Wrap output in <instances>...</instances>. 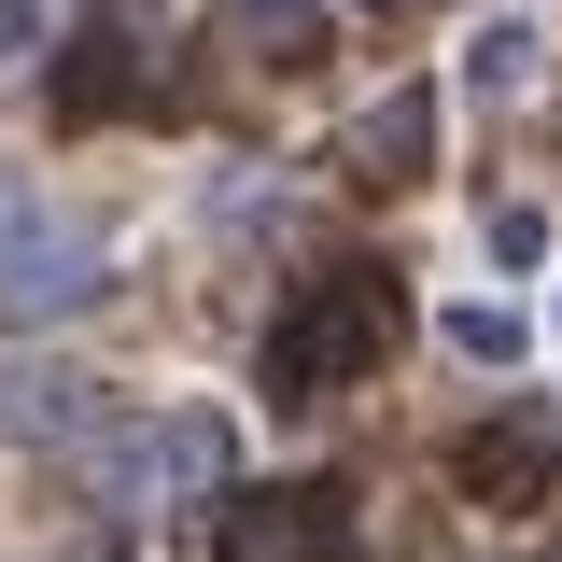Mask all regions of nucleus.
Here are the masks:
<instances>
[{"label": "nucleus", "instance_id": "f03ea898", "mask_svg": "<svg viewBox=\"0 0 562 562\" xmlns=\"http://www.w3.org/2000/svg\"><path fill=\"white\" fill-rule=\"evenodd\" d=\"M450 351H464V366H506L520 324H506V310H450Z\"/></svg>", "mask_w": 562, "mask_h": 562}, {"label": "nucleus", "instance_id": "7ed1b4c3", "mask_svg": "<svg viewBox=\"0 0 562 562\" xmlns=\"http://www.w3.org/2000/svg\"><path fill=\"white\" fill-rule=\"evenodd\" d=\"M14 57H29V0H0V70H14Z\"/></svg>", "mask_w": 562, "mask_h": 562}, {"label": "nucleus", "instance_id": "f257e3e1", "mask_svg": "<svg viewBox=\"0 0 562 562\" xmlns=\"http://www.w3.org/2000/svg\"><path fill=\"white\" fill-rule=\"evenodd\" d=\"M464 85H479V99H520V85H535V14H492L479 43H464Z\"/></svg>", "mask_w": 562, "mask_h": 562}]
</instances>
